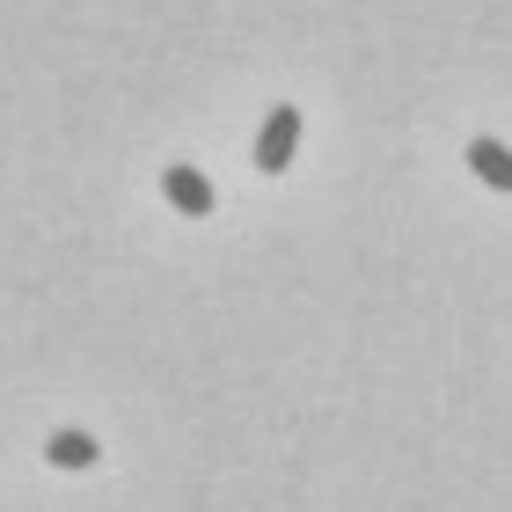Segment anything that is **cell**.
I'll use <instances>...</instances> for the list:
<instances>
[{
  "mask_svg": "<svg viewBox=\"0 0 512 512\" xmlns=\"http://www.w3.org/2000/svg\"><path fill=\"white\" fill-rule=\"evenodd\" d=\"M469 169L491 183L498 198H512V147L505 139H469Z\"/></svg>",
  "mask_w": 512,
  "mask_h": 512,
  "instance_id": "4",
  "label": "cell"
},
{
  "mask_svg": "<svg viewBox=\"0 0 512 512\" xmlns=\"http://www.w3.org/2000/svg\"><path fill=\"white\" fill-rule=\"evenodd\" d=\"M293 147H300V103H278L264 132H256V169L264 176H286L293 169Z\"/></svg>",
  "mask_w": 512,
  "mask_h": 512,
  "instance_id": "1",
  "label": "cell"
},
{
  "mask_svg": "<svg viewBox=\"0 0 512 512\" xmlns=\"http://www.w3.org/2000/svg\"><path fill=\"white\" fill-rule=\"evenodd\" d=\"M161 198H169L176 213H191V220L213 213V183H205L198 169H183V161H176V169H161Z\"/></svg>",
  "mask_w": 512,
  "mask_h": 512,
  "instance_id": "2",
  "label": "cell"
},
{
  "mask_svg": "<svg viewBox=\"0 0 512 512\" xmlns=\"http://www.w3.org/2000/svg\"><path fill=\"white\" fill-rule=\"evenodd\" d=\"M44 461H52V469H96V461H103V447H96V432L59 425L52 439H44Z\"/></svg>",
  "mask_w": 512,
  "mask_h": 512,
  "instance_id": "3",
  "label": "cell"
}]
</instances>
